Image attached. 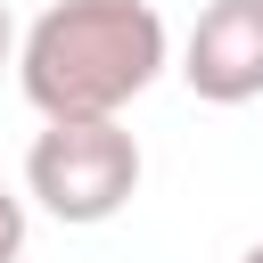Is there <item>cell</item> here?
I'll return each mask as SVG.
<instances>
[{"mask_svg": "<svg viewBox=\"0 0 263 263\" xmlns=\"http://www.w3.org/2000/svg\"><path fill=\"white\" fill-rule=\"evenodd\" d=\"M238 263H263V238H255V247H247V255H238Z\"/></svg>", "mask_w": 263, "mask_h": 263, "instance_id": "6", "label": "cell"}, {"mask_svg": "<svg viewBox=\"0 0 263 263\" xmlns=\"http://www.w3.org/2000/svg\"><path fill=\"white\" fill-rule=\"evenodd\" d=\"M16 255H25V197L0 189V263H16Z\"/></svg>", "mask_w": 263, "mask_h": 263, "instance_id": "4", "label": "cell"}, {"mask_svg": "<svg viewBox=\"0 0 263 263\" xmlns=\"http://www.w3.org/2000/svg\"><path fill=\"white\" fill-rule=\"evenodd\" d=\"M164 58L173 41L148 0H49L16 41V90L41 123H123Z\"/></svg>", "mask_w": 263, "mask_h": 263, "instance_id": "1", "label": "cell"}, {"mask_svg": "<svg viewBox=\"0 0 263 263\" xmlns=\"http://www.w3.org/2000/svg\"><path fill=\"white\" fill-rule=\"evenodd\" d=\"M181 82L205 107L263 99V0H205L181 41Z\"/></svg>", "mask_w": 263, "mask_h": 263, "instance_id": "3", "label": "cell"}, {"mask_svg": "<svg viewBox=\"0 0 263 263\" xmlns=\"http://www.w3.org/2000/svg\"><path fill=\"white\" fill-rule=\"evenodd\" d=\"M0 66H16V16H8V0H0Z\"/></svg>", "mask_w": 263, "mask_h": 263, "instance_id": "5", "label": "cell"}, {"mask_svg": "<svg viewBox=\"0 0 263 263\" xmlns=\"http://www.w3.org/2000/svg\"><path fill=\"white\" fill-rule=\"evenodd\" d=\"M132 189H140V140L123 123H41L25 148V197L66 230L115 222Z\"/></svg>", "mask_w": 263, "mask_h": 263, "instance_id": "2", "label": "cell"}]
</instances>
